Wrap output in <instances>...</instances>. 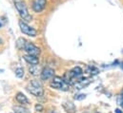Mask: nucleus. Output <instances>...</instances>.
<instances>
[{
	"label": "nucleus",
	"mask_w": 123,
	"mask_h": 113,
	"mask_svg": "<svg viewBox=\"0 0 123 113\" xmlns=\"http://www.w3.org/2000/svg\"><path fill=\"white\" fill-rule=\"evenodd\" d=\"M13 108H14V110H15L16 113H30L28 109H26L24 107H15Z\"/></svg>",
	"instance_id": "nucleus-17"
},
{
	"label": "nucleus",
	"mask_w": 123,
	"mask_h": 113,
	"mask_svg": "<svg viewBox=\"0 0 123 113\" xmlns=\"http://www.w3.org/2000/svg\"><path fill=\"white\" fill-rule=\"evenodd\" d=\"M7 23V18L5 16H0V28L4 27Z\"/></svg>",
	"instance_id": "nucleus-19"
},
{
	"label": "nucleus",
	"mask_w": 123,
	"mask_h": 113,
	"mask_svg": "<svg viewBox=\"0 0 123 113\" xmlns=\"http://www.w3.org/2000/svg\"><path fill=\"white\" fill-rule=\"evenodd\" d=\"M40 76H41V79L43 81H46V80H49L51 78H53L55 76V70L52 68H43V70L41 71L40 73Z\"/></svg>",
	"instance_id": "nucleus-8"
},
{
	"label": "nucleus",
	"mask_w": 123,
	"mask_h": 113,
	"mask_svg": "<svg viewBox=\"0 0 123 113\" xmlns=\"http://www.w3.org/2000/svg\"><path fill=\"white\" fill-rule=\"evenodd\" d=\"M14 113H16V112H14Z\"/></svg>",
	"instance_id": "nucleus-26"
},
{
	"label": "nucleus",
	"mask_w": 123,
	"mask_h": 113,
	"mask_svg": "<svg viewBox=\"0 0 123 113\" xmlns=\"http://www.w3.org/2000/svg\"><path fill=\"white\" fill-rule=\"evenodd\" d=\"M23 58L30 65H38L39 64V58H38V56H34V55H31V54H26V55H24Z\"/></svg>",
	"instance_id": "nucleus-10"
},
{
	"label": "nucleus",
	"mask_w": 123,
	"mask_h": 113,
	"mask_svg": "<svg viewBox=\"0 0 123 113\" xmlns=\"http://www.w3.org/2000/svg\"><path fill=\"white\" fill-rule=\"evenodd\" d=\"M85 98H86V95L85 94H77V95L74 96V100H76V101H82Z\"/></svg>",
	"instance_id": "nucleus-18"
},
{
	"label": "nucleus",
	"mask_w": 123,
	"mask_h": 113,
	"mask_svg": "<svg viewBox=\"0 0 123 113\" xmlns=\"http://www.w3.org/2000/svg\"><path fill=\"white\" fill-rule=\"evenodd\" d=\"M50 86L55 89H59V90H64V91L69 90L70 88V85L67 84L64 81V79L61 78L60 76H54L53 80L50 83Z\"/></svg>",
	"instance_id": "nucleus-3"
},
{
	"label": "nucleus",
	"mask_w": 123,
	"mask_h": 113,
	"mask_svg": "<svg viewBox=\"0 0 123 113\" xmlns=\"http://www.w3.org/2000/svg\"><path fill=\"white\" fill-rule=\"evenodd\" d=\"M63 108L65 109V111L67 113H75L76 111V108L74 107V105L71 102H66V103H63Z\"/></svg>",
	"instance_id": "nucleus-12"
},
{
	"label": "nucleus",
	"mask_w": 123,
	"mask_h": 113,
	"mask_svg": "<svg viewBox=\"0 0 123 113\" xmlns=\"http://www.w3.org/2000/svg\"><path fill=\"white\" fill-rule=\"evenodd\" d=\"M14 6H15V9L17 10L19 15L21 16V18H22L23 20L28 21V22L31 21L32 17H31V14L29 13V11H28V8H27L25 2L20 1V0L15 1V2H14Z\"/></svg>",
	"instance_id": "nucleus-2"
},
{
	"label": "nucleus",
	"mask_w": 123,
	"mask_h": 113,
	"mask_svg": "<svg viewBox=\"0 0 123 113\" xmlns=\"http://www.w3.org/2000/svg\"><path fill=\"white\" fill-rule=\"evenodd\" d=\"M120 67H121V68H122V69H123V62H122V63H121V65H120Z\"/></svg>",
	"instance_id": "nucleus-23"
},
{
	"label": "nucleus",
	"mask_w": 123,
	"mask_h": 113,
	"mask_svg": "<svg viewBox=\"0 0 123 113\" xmlns=\"http://www.w3.org/2000/svg\"><path fill=\"white\" fill-rule=\"evenodd\" d=\"M86 72H87L88 74H91V75H96V74H98L99 70H98V68H95L94 66H87V68H86Z\"/></svg>",
	"instance_id": "nucleus-14"
},
{
	"label": "nucleus",
	"mask_w": 123,
	"mask_h": 113,
	"mask_svg": "<svg viewBox=\"0 0 123 113\" xmlns=\"http://www.w3.org/2000/svg\"><path fill=\"white\" fill-rule=\"evenodd\" d=\"M34 109H35V111H37V112H41V111H43L44 107H43V106H41L40 104H37V105H35Z\"/></svg>",
	"instance_id": "nucleus-20"
},
{
	"label": "nucleus",
	"mask_w": 123,
	"mask_h": 113,
	"mask_svg": "<svg viewBox=\"0 0 123 113\" xmlns=\"http://www.w3.org/2000/svg\"><path fill=\"white\" fill-rule=\"evenodd\" d=\"M15 100L21 104V105H28L30 102H29V99L27 98V96L25 94H23L22 92H18L16 95H15Z\"/></svg>",
	"instance_id": "nucleus-9"
},
{
	"label": "nucleus",
	"mask_w": 123,
	"mask_h": 113,
	"mask_svg": "<svg viewBox=\"0 0 123 113\" xmlns=\"http://www.w3.org/2000/svg\"><path fill=\"white\" fill-rule=\"evenodd\" d=\"M68 73V75H69V77H70V80H71V83L73 84V79H74V78H79L82 74H83V70H82V68H80V67H74V68H72L69 72H67Z\"/></svg>",
	"instance_id": "nucleus-7"
},
{
	"label": "nucleus",
	"mask_w": 123,
	"mask_h": 113,
	"mask_svg": "<svg viewBox=\"0 0 123 113\" xmlns=\"http://www.w3.org/2000/svg\"><path fill=\"white\" fill-rule=\"evenodd\" d=\"M52 113H55V111H53V112H52Z\"/></svg>",
	"instance_id": "nucleus-24"
},
{
	"label": "nucleus",
	"mask_w": 123,
	"mask_h": 113,
	"mask_svg": "<svg viewBox=\"0 0 123 113\" xmlns=\"http://www.w3.org/2000/svg\"><path fill=\"white\" fill-rule=\"evenodd\" d=\"M29 72L33 76H37L38 74L41 73V68L38 65H31L29 68Z\"/></svg>",
	"instance_id": "nucleus-13"
},
{
	"label": "nucleus",
	"mask_w": 123,
	"mask_h": 113,
	"mask_svg": "<svg viewBox=\"0 0 123 113\" xmlns=\"http://www.w3.org/2000/svg\"><path fill=\"white\" fill-rule=\"evenodd\" d=\"M116 113H123V112L120 110V109H118V108H117V109H116Z\"/></svg>",
	"instance_id": "nucleus-22"
},
{
	"label": "nucleus",
	"mask_w": 123,
	"mask_h": 113,
	"mask_svg": "<svg viewBox=\"0 0 123 113\" xmlns=\"http://www.w3.org/2000/svg\"><path fill=\"white\" fill-rule=\"evenodd\" d=\"M26 89L32 94L33 96L35 97H42L44 95V88H43V85H41L40 82L38 81H35V80H32L31 81L27 86H26Z\"/></svg>",
	"instance_id": "nucleus-1"
},
{
	"label": "nucleus",
	"mask_w": 123,
	"mask_h": 113,
	"mask_svg": "<svg viewBox=\"0 0 123 113\" xmlns=\"http://www.w3.org/2000/svg\"><path fill=\"white\" fill-rule=\"evenodd\" d=\"M14 1H18V0H14Z\"/></svg>",
	"instance_id": "nucleus-25"
},
{
	"label": "nucleus",
	"mask_w": 123,
	"mask_h": 113,
	"mask_svg": "<svg viewBox=\"0 0 123 113\" xmlns=\"http://www.w3.org/2000/svg\"><path fill=\"white\" fill-rule=\"evenodd\" d=\"M26 42H27V41H26L25 39H23V38H19V39L17 40V42H16V46H17V48L20 49V50L24 49V46H25Z\"/></svg>",
	"instance_id": "nucleus-15"
},
{
	"label": "nucleus",
	"mask_w": 123,
	"mask_h": 113,
	"mask_svg": "<svg viewBox=\"0 0 123 113\" xmlns=\"http://www.w3.org/2000/svg\"><path fill=\"white\" fill-rule=\"evenodd\" d=\"M15 76L17 78H23L24 77V69L22 68H17L15 69Z\"/></svg>",
	"instance_id": "nucleus-16"
},
{
	"label": "nucleus",
	"mask_w": 123,
	"mask_h": 113,
	"mask_svg": "<svg viewBox=\"0 0 123 113\" xmlns=\"http://www.w3.org/2000/svg\"><path fill=\"white\" fill-rule=\"evenodd\" d=\"M90 83H91V80H90V79H87V78L80 79V80L77 81L76 84L74 85L75 89H82V88H84L85 86H87Z\"/></svg>",
	"instance_id": "nucleus-11"
},
{
	"label": "nucleus",
	"mask_w": 123,
	"mask_h": 113,
	"mask_svg": "<svg viewBox=\"0 0 123 113\" xmlns=\"http://www.w3.org/2000/svg\"><path fill=\"white\" fill-rule=\"evenodd\" d=\"M46 5H47V0H33L31 4V8L34 12L38 13L44 11V9L46 8Z\"/></svg>",
	"instance_id": "nucleus-6"
},
{
	"label": "nucleus",
	"mask_w": 123,
	"mask_h": 113,
	"mask_svg": "<svg viewBox=\"0 0 123 113\" xmlns=\"http://www.w3.org/2000/svg\"><path fill=\"white\" fill-rule=\"evenodd\" d=\"M28 54H31V55H34V56H38L41 52L40 49L38 47H36L35 45H33L31 42H26L25 46H24V49H23Z\"/></svg>",
	"instance_id": "nucleus-5"
},
{
	"label": "nucleus",
	"mask_w": 123,
	"mask_h": 113,
	"mask_svg": "<svg viewBox=\"0 0 123 113\" xmlns=\"http://www.w3.org/2000/svg\"><path fill=\"white\" fill-rule=\"evenodd\" d=\"M117 103H118V105H119L120 107H123V91L121 92V94L118 96V99H117Z\"/></svg>",
	"instance_id": "nucleus-21"
},
{
	"label": "nucleus",
	"mask_w": 123,
	"mask_h": 113,
	"mask_svg": "<svg viewBox=\"0 0 123 113\" xmlns=\"http://www.w3.org/2000/svg\"><path fill=\"white\" fill-rule=\"evenodd\" d=\"M18 25H19V28H20V30L28 35V36H31V37H35L37 35V31L36 29H34L33 28H31V26H29L26 22H24L23 20H19L18 22Z\"/></svg>",
	"instance_id": "nucleus-4"
}]
</instances>
